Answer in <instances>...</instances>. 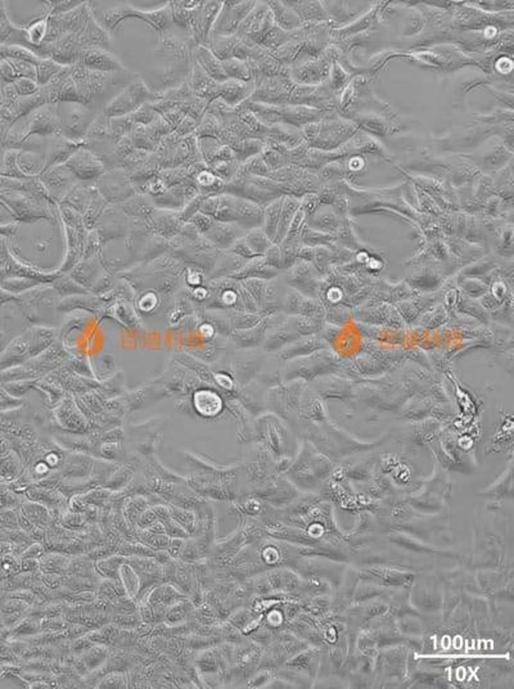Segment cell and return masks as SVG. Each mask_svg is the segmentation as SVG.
<instances>
[{"instance_id":"ba28073f","label":"cell","mask_w":514,"mask_h":689,"mask_svg":"<svg viewBox=\"0 0 514 689\" xmlns=\"http://www.w3.org/2000/svg\"><path fill=\"white\" fill-rule=\"evenodd\" d=\"M172 130L162 117L149 125H135L129 137L135 148L153 154L161 145L162 139L172 134Z\"/></svg>"},{"instance_id":"52a82bcc","label":"cell","mask_w":514,"mask_h":689,"mask_svg":"<svg viewBox=\"0 0 514 689\" xmlns=\"http://www.w3.org/2000/svg\"><path fill=\"white\" fill-rule=\"evenodd\" d=\"M39 180L52 201L65 200L66 195L77 183V179L65 165H58L43 171L39 175Z\"/></svg>"},{"instance_id":"8fae6325","label":"cell","mask_w":514,"mask_h":689,"mask_svg":"<svg viewBox=\"0 0 514 689\" xmlns=\"http://www.w3.org/2000/svg\"><path fill=\"white\" fill-rule=\"evenodd\" d=\"M188 84L193 96L204 99L207 103L213 102V99L218 98L219 82L213 80L195 61L192 66Z\"/></svg>"},{"instance_id":"d4e9b609","label":"cell","mask_w":514,"mask_h":689,"mask_svg":"<svg viewBox=\"0 0 514 689\" xmlns=\"http://www.w3.org/2000/svg\"><path fill=\"white\" fill-rule=\"evenodd\" d=\"M149 156H151V154L147 152V151L134 148L130 154L125 157V160L121 163V168L120 169H123V170L126 171L130 175V174H133L134 171L138 169L140 165L144 163V161L147 160Z\"/></svg>"},{"instance_id":"484cf974","label":"cell","mask_w":514,"mask_h":689,"mask_svg":"<svg viewBox=\"0 0 514 689\" xmlns=\"http://www.w3.org/2000/svg\"><path fill=\"white\" fill-rule=\"evenodd\" d=\"M195 181H196L197 187L204 192H210L213 188L216 187L218 184H220L221 179L218 178L213 171L209 169V166L204 169L202 171H199L195 178Z\"/></svg>"},{"instance_id":"f546056e","label":"cell","mask_w":514,"mask_h":689,"mask_svg":"<svg viewBox=\"0 0 514 689\" xmlns=\"http://www.w3.org/2000/svg\"><path fill=\"white\" fill-rule=\"evenodd\" d=\"M186 116H187V114H184V112H183L181 110H179L178 107L172 108V110H169V111H166L165 114H161L163 121L166 122V124L172 128V131H175V130L178 129V126H179L181 121L184 120V117H186Z\"/></svg>"},{"instance_id":"4316f807","label":"cell","mask_w":514,"mask_h":689,"mask_svg":"<svg viewBox=\"0 0 514 689\" xmlns=\"http://www.w3.org/2000/svg\"><path fill=\"white\" fill-rule=\"evenodd\" d=\"M7 59L15 68L17 79L26 77V79H31V80L36 82V65L35 64L22 61V59H13V58H7Z\"/></svg>"},{"instance_id":"7c38bea8","label":"cell","mask_w":514,"mask_h":689,"mask_svg":"<svg viewBox=\"0 0 514 689\" xmlns=\"http://www.w3.org/2000/svg\"><path fill=\"white\" fill-rule=\"evenodd\" d=\"M79 41L82 49L102 48L111 50L114 47V34L108 33L91 15L84 31L79 36Z\"/></svg>"},{"instance_id":"f1b7e54d","label":"cell","mask_w":514,"mask_h":689,"mask_svg":"<svg viewBox=\"0 0 514 689\" xmlns=\"http://www.w3.org/2000/svg\"><path fill=\"white\" fill-rule=\"evenodd\" d=\"M197 126H198V121H196L195 119L189 117V116H186L184 120L181 121L178 129L175 131H172L178 138L186 139L188 137H192L196 134Z\"/></svg>"},{"instance_id":"7a4b0ae2","label":"cell","mask_w":514,"mask_h":689,"mask_svg":"<svg viewBox=\"0 0 514 689\" xmlns=\"http://www.w3.org/2000/svg\"><path fill=\"white\" fill-rule=\"evenodd\" d=\"M59 134L74 142H85L91 125L103 111L82 102H61L56 105Z\"/></svg>"},{"instance_id":"5b68a950","label":"cell","mask_w":514,"mask_h":689,"mask_svg":"<svg viewBox=\"0 0 514 689\" xmlns=\"http://www.w3.org/2000/svg\"><path fill=\"white\" fill-rule=\"evenodd\" d=\"M65 166L74 174L77 181L84 183H96L99 177L107 171L103 161L86 147L76 151Z\"/></svg>"},{"instance_id":"5bb4252c","label":"cell","mask_w":514,"mask_h":689,"mask_svg":"<svg viewBox=\"0 0 514 689\" xmlns=\"http://www.w3.org/2000/svg\"><path fill=\"white\" fill-rule=\"evenodd\" d=\"M193 61L215 82L220 84L228 80L222 67V62L213 54L209 47L206 45L196 47L193 52Z\"/></svg>"},{"instance_id":"3957f363","label":"cell","mask_w":514,"mask_h":689,"mask_svg":"<svg viewBox=\"0 0 514 689\" xmlns=\"http://www.w3.org/2000/svg\"><path fill=\"white\" fill-rule=\"evenodd\" d=\"M157 97L158 94L149 89L143 77L140 76L137 80L126 85L105 105L103 114L109 119L125 117L128 114H134L143 105L153 103Z\"/></svg>"},{"instance_id":"9c48e42d","label":"cell","mask_w":514,"mask_h":689,"mask_svg":"<svg viewBox=\"0 0 514 689\" xmlns=\"http://www.w3.org/2000/svg\"><path fill=\"white\" fill-rule=\"evenodd\" d=\"M77 65L99 73H120L128 70L112 50L102 48L82 49Z\"/></svg>"},{"instance_id":"9a60e30c","label":"cell","mask_w":514,"mask_h":689,"mask_svg":"<svg viewBox=\"0 0 514 689\" xmlns=\"http://www.w3.org/2000/svg\"><path fill=\"white\" fill-rule=\"evenodd\" d=\"M17 163L21 172L29 179L39 178V175L45 169L44 154L35 151L20 149L17 156Z\"/></svg>"},{"instance_id":"83f0119b","label":"cell","mask_w":514,"mask_h":689,"mask_svg":"<svg viewBox=\"0 0 514 689\" xmlns=\"http://www.w3.org/2000/svg\"><path fill=\"white\" fill-rule=\"evenodd\" d=\"M13 85L16 88L18 97H33L40 91V85L38 82L26 77H18Z\"/></svg>"},{"instance_id":"6da1fadb","label":"cell","mask_w":514,"mask_h":689,"mask_svg":"<svg viewBox=\"0 0 514 689\" xmlns=\"http://www.w3.org/2000/svg\"><path fill=\"white\" fill-rule=\"evenodd\" d=\"M71 77L84 105H91L103 111L105 105L140 75L125 70L120 73L90 71L80 65L71 67Z\"/></svg>"},{"instance_id":"ac0fdd59","label":"cell","mask_w":514,"mask_h":689,"mask_svg":"<svg viewBox=\"0 0 514 689\" xmlns=\"http://www.w3.org/2000/svg\"><path fill=\"white\" fill-rule=\"evenodd\" d=\"M170 7H172V24L186 30L188 34L196 16L197 9L201 6L196 9H188L181 6L180 0H170Z\"/></svg>"},{"instance_id":"1f68e13d","label":"cell","mask_w":514,"mask_h":689,"mask_svg":"<svg viewBox=\"0 0 514 689\" xmlns=\"http://www.w3.org/2000/svg\"><path fill=\"white\" fill-rule=\"evenodd\" d=\"M6 152H7V148L4 146V138L0 137V174H1V170H3V163H4Z\"/></svg>"},{"instance_id":"4dcf8cb0","label":"cell","mask_w":514,"mask_h":689,"mask_svg":"<svg viewBox=\"0 0 514 689\" xmlns=\"http://www.w3.org/2000/svg\"><path fill=\"white\" fill-rule=\"evenodd\" d=\"M0 79L4 84H13L17 80L16 71L7 58L0 61Z\"/></svg>"},{"instance_id":"d6986e66","label":"cell","mask_w":514,"mask_h":689,"mask_svg":"<svg viewBox=\"0 0 514 689\" xmlns=\"http://www.w3.org/2000/svg\"><path fill=\"white\" fill-rule=\"evenodd\" d=\"M62 68L63 66L58 65L53 59L41 58L36 64V82L40 88L47 85Z\"/></svg>"},{"instance_id":"4fadbf2b","label":"cell","mask_w":514,"mask_h":689,"mask_svg":"<svg viewBox=\"0 0 514 689\" xmlns=\"http://www.w3.org/2000/svg\"><path fill=\"white\" fill-rule=\"evenodd\" d=\"M48 24L50 13L44 9L39 16L35 17L26 26H22L25 30V48L31 50L36 56L39 48L47 40Z\"/></svg>"},{"instance_id":"e0dca14e","label":"cell","mask_w":514,"mask_h":689,"mask_svg":"<svg viewBox=\"0 0 514 689\" xmlns=\"http://www.w3.org/2000/svg\"><path fill=\"white\" fill-rule=\"evenodd\" d=\"M250 93L248 87L245 82H238V80H225L219 84V94L218 98L224 101L227 105H236L242 99H245Z\"/></svg>"},{"instance_id":"2e32d148","label":"cell","mask_w":514,"mask_h":689,"mask_svg":"<svg viewBox=\"0 0 514 689\" xmlns=\"http://www.w3.org/2000/svg\"><path fill=\"white\" fill-rule=\"evenodd\" d=\"M98 189L96 183H84L77 181L73 189L68 192V195L65 197V202L73 205L77 209H82V206H89L93 198L98 195Z\"/></svg>"},{"instance_id":"8992f818","label":"cell","mask_w":514,"mask_h":689,"mask_svg":"<svg viewBox=\"0 0 514 689\" xmlns=\"http://www.w3.org/2000/svg\"><path fill=\"white\" fill-rule=\"evenodd\" d=\"M123 21L129 18H137L143 21L155 30L158 39L169 33L170 27L172 26V7L170 1H166L165 6L161 8L152 9V10H144V9L135 8L130 3L123 4Z\"/></svg>"},{"instance_id":"cb8c5ba5","label":"cell","mask_w":514,"mask_h":689,"mask_svg":"<svg viewBox=\"0 0 514 689\" xmlns=\"http://www.w3.org/2000/svg\"><path fill=\"white\" fill-rule=\"evenodd\" d=\"M197 142H198V149L201 157L204 163L209 166L213 163V157L219 152L222 145L218 138H199L197 139Z\"/></svg>"},{"instance_id":"277c9868","label":"cell","mask_w":514,"mask_h":689,"mask_svg":"<svg viewBox=\"0 0 514 689\" xmlns=\"http://www.w3.org/2000/svg\"><path fill=\"white\" fill-rule=\"evenodd\" d=\"M99 195L108 202H123L137 193L130 175L123 169L107 170L96 181Z\"/></svg>"},{"instance_id":"44dd1931","label":"cell","mask_w":514,"mask_h":689,"mask_svg":"<svg viewBox=\"0 0 514 689\" xmlns=\"http://www.w3.org/2000/svg\"><path fill=\"white\" fill-rule=\"evenodd\" d=\"M222 62V67L227 77H232L233 80H248L250 79V71L245 62H242L238 58H229Z\"/></svg>"},{"instance_id":"603a6c76","label":"cell","mask_w":514,"mask_h":689,"mask_svg":"<svg viewBox=\"0 0 514 689\" xmlns=\"http://www.w3.org/2000/svg\"><path fill=\"white\" fill-rule=\"evenodd\" d=\"M160 117H161V114L156 111L155 108L151 105V103L143 105L142 108H139L138 111H135L134 114H128V119L130 120L131 124L134 126L135 125H149L152 122L157 121Z\"/></svg>"},{"instance_id":"30bf717a","label":"cell","mask_w":514,"mask_h":689,"mask_svg":"<svg viewBox=\"0 0 514 689\" xmlns=\"http://www.w3.org/2000/svg\"><path fill=\"white\" fill-rule=\"evenodd\" d=\"M85 146H86L85 142H74L62 137L61 134L45 138V146L43 152L45 158L44 170L58 165H65L76 151Z\"/></svg>"},{"instance_id":"7402d4cb","label":"cell","mask_w":514,"mask_h":689,"mask_svg":"<svg viewBox=\"0 0 514 689\" xmlns=\"http://www.w3.org/2000/svg\"><path fill=\"white\" fill-rule=\"evenodd\" d=\"M82 0H45L43 4L45 6V10L50 13V16H62L65 13H68L70 10L77 8L82 6Z\"/></svg>"},{"instance_id":"ffe728a7","label":"cell","mask_w":514,"mask_h":689,"mask_svg":"<svg viewBox=\"0 0 514 689\" xmlns=\"http://www.w3.org/2000/svg\"><path fill=\"white\" fill-rule=\"evenodd\" d=\"M220 122L213 114L206 112L198 122L195 137L199 138H218L220 134Z\"/></svg>"}]
</instances>
